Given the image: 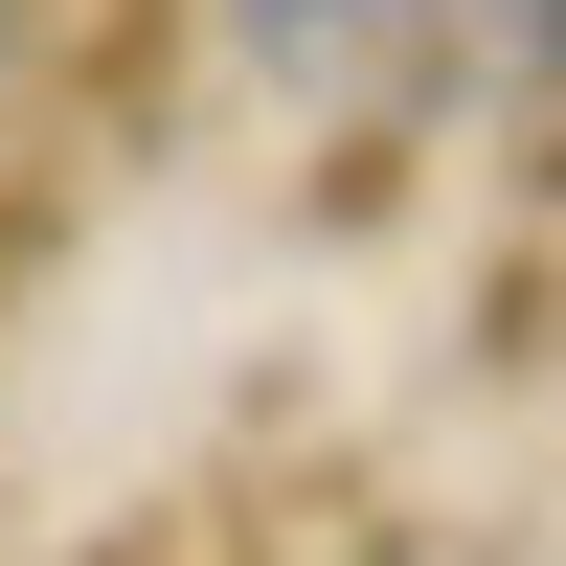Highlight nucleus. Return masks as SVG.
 <instances>
[{
    "instance_id": "f257e3e1",
    "label": "nucleus",
    "mask_w": 566,
    "mask_h": 566,
    "mask_svg": "<svg viewBox=\"0 0 566 566\" xmlns=\"http://www.w3.org/2000/svg\"><path fill=\"white\" fill-rule=\"evenodd\" d=\"M295 45H566V0H250Z\"/></svg>"
}]
</instances>
